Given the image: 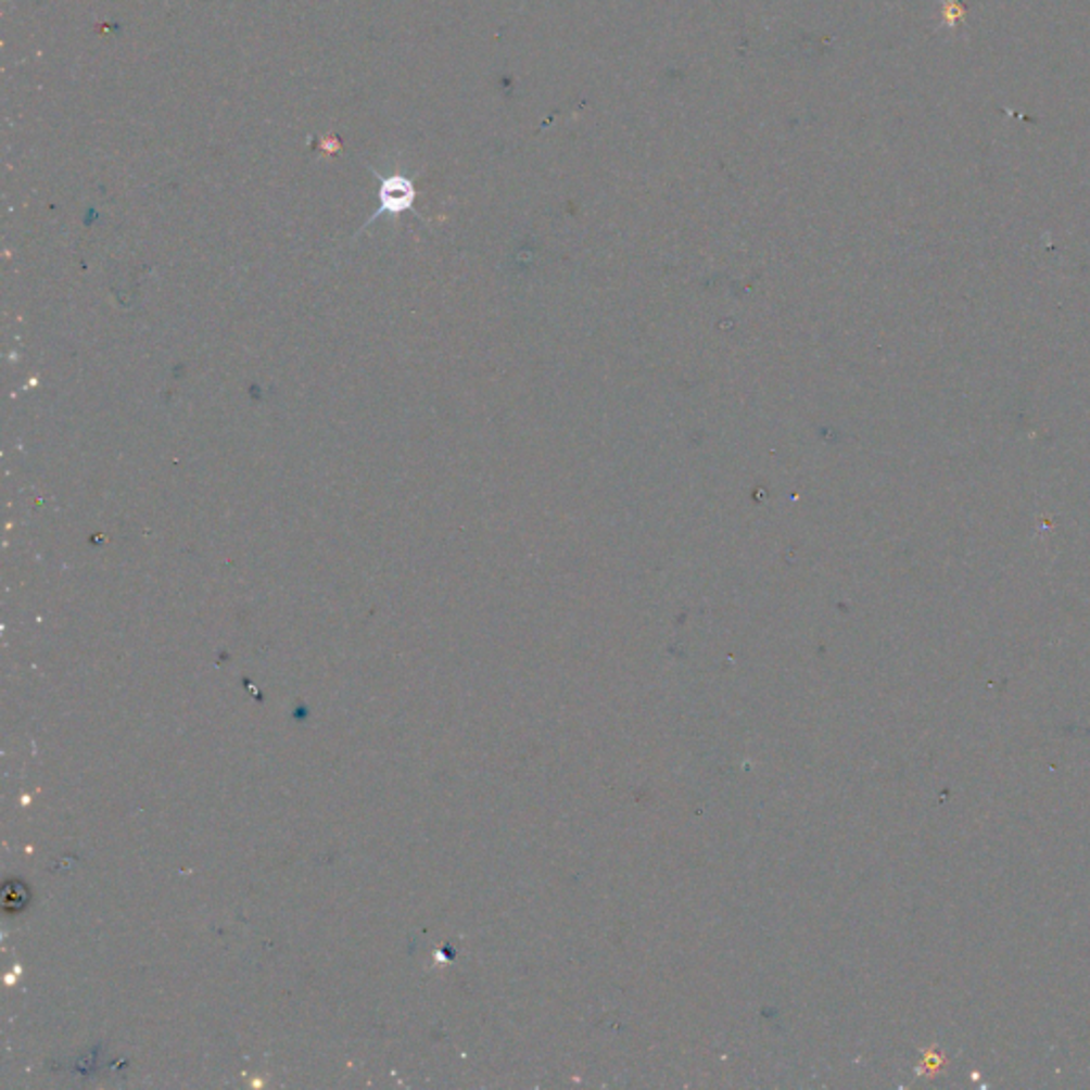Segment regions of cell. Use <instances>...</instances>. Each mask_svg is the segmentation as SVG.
I'll list each match as a JSON object with an SVG mask.
<instances>
[{"label": "cell", "instance_id": "obj_1", "mask_svg": "<svg viewBox=\"0 0 1090 1090\" xmlns=\"http://www.w3.org/2000/svg\"><path fill=\"white\" fill-rule=\"evenodd\" d=\"M414 201H416L414 181L405 175H388L380 183V210L371 219L380 218L383 214L398 216L411 210Z\"/></svg>", "mask_w": 1090, "mask_h": 1090}]
</instances>
